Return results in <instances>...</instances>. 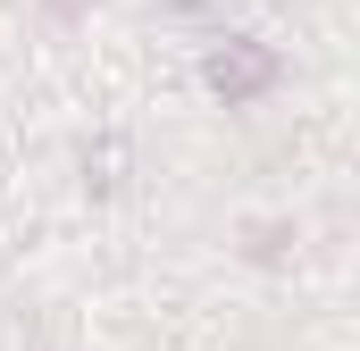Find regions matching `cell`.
Here are the masks:
<instances>
[{"mask_svg": "<svg viewBox=\"0 0 360 351\" xmlns=\"http://www.w3.org/2000/svg\"><path fill=\"white\" fill-rule=\"evenodd\" d=\"M201 84L218 92V100H252V92L276 84V59L260 51V42H218V51L201 59Z\"/></svg>", "mask_w": 360, "mask_h": 351, "instance_id": "obj_1", "label": "cell"}]
</instances>
